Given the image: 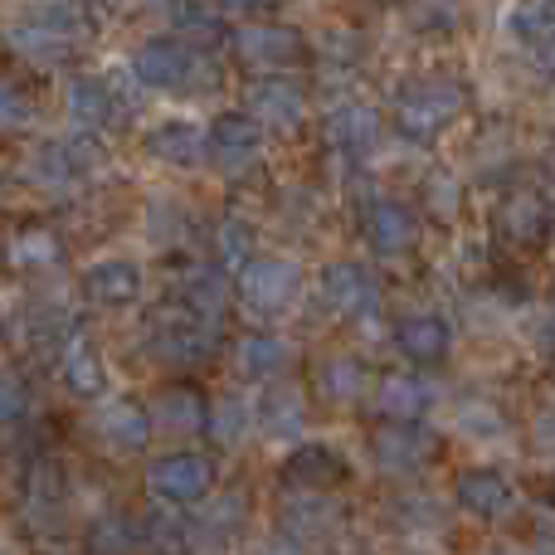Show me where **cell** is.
<instances>
[{
    "label": "cell",
    "mask_w": 555,
    "mask_h": 555,
    "mask_svg": "<svg viewBox=\"0 0 555 555\" xmlns=\"http://www.w3.org/2000/svg\"><path fill=\"white\" fill-rule=\"evenodd\" d=\"M463 107V88L449 78H420V83L404 88L400 98V132L429 142L439 127H449Z\"/></svg>",
    "instance_id": "6da1fadb"
},
{
    "label": "cell",
    "mask_w": 555,
    "mask_h": 555,
    "mask_svg": "<svg viewBox=\"0 0 555 555\" xmlns=\"http://www.w3.org/2000/svg\"><path fill=\"white\" fill-rule=\"evenodd\" d=\"M152 341L162 346L171 361H201V356H210L215 332H210V317L181 302V307H166V312L152 317Z\"/></svg>",
    "instance_id": "7a4b0ae2"
},
{
    "label": "cell",
    "mask_w": 555,
    "mask_h": 555,
    "mask_svg": "<svg viewBox=\"0 0 555 555\" xmlns=\"http://www.w3.org/2000/svg\"><path fill=\"white\" fill-rule=\"evenodd\" d=\"M146 482H152V492L166 502H201L205 492H210V463L195 459V453H171V459L152 463Z\"/></svg>",
    "instance_id": "3957f363"
},
{
    "label": "cell",
    "mask_w": 555,
    "mask_h": 555,
    "mask_svg": "<svg viewBox=\"0 0 555 555\" xmlns=\"http://www.w3.org/2000/svg\"><path fill=\"white\" fill-rule=\"evenodd\" d=\"M240 293H244V302L259 307V312H278V307L293 302L297 269L287 259H259V263H249V269H244Z\"/></svg>",
    "instance_id": "277c9868"
},
{
    "label": "cell",
    "mask_w": 555,
    "mask_h": 555,
    "mask_svg": "<svg viewBox=\"0 0 555 555\" xmlns=\"http://www.w3.org/2000/svg\"><path fill=\"white\" fill-rule=\"evenodd\" d=\"M132 74L152 88H181L185 78L195 74V59L185 44H171V39H152V44L137 49Z\"/></svg>",
    "instance_id": "5b68a950"
},
{
    "label": "cell",
    "mask_w": 555,
    "mask_h": 555,
    "mask_svg": "<svg viewBox=\"0 0 555 555\" xmlns=\"http://www.w3.org/2000/svg\"><path fill=\"white\" fill-rule=\"evenodd\" d=\"M322 302L332 307V312H341V317L371 312L375 307V283L365 278V269H356V263H336V269H326V278H322Z\"/></svg>",
    "instance_id": "8992f818"
},
{
    "label": "cell",
    "mask_w": 555,
    "mask_h": 555,
    "mask_svg": "<svg viewBox=\"0 0 555 555\" xmlns=\"http://www.w3.org/2000/svg\"><path fill=\"white\" fill-rule=\"evenodd\" d=\"M254 117H259L263 127H278V132H293L297 122H302V93H297V83H287V78H263V83H254Z\"/></svg>",
    "instance_id": "52a82bcc"
},
{
    "label": "cell",
    "mask_w": 555,
    "mask_h": 555,
    "mask_svg": "<svg viewBox=\"0 0 555 555\" xmlns=\"http://www.w3.org/2000/svg\"><path fill=\"white\" fill-rule=\"evenodd\" d=\"M240 54L249 59L254 68H287L297 64L302 44H297L293 29H278V25H249L240 35Z\"/></svg>",
    "instance_id": "ba28073f"
},
{
    "label": "cell",
    "mask_w": 555,
    "mask_h": 555,
    "mask_svg": "<svg viewBox=\"0 0 555 555\" xmlns=\"http://www.w3.org/2000/svg\"><path fill=\"white\" fill-rule=\"evenodd\" d=\"M459 502L473 512V517H502L512 507V488L502 473L492 468H473L459 478Z\"/></svg>",
    "instance_id": "9c48e42d"
},
{
    "label": "cell",
    "mask_w": 555,
    "mask_h": 555,
    "mask_svg": "<svg viewBox=\"0 0 555 555\" xmlns=\"http://www.w3.org/2000/svg\"><path fill=\"white\" fill-rule=\"evenodd\" d=\"M365 234H371L375 254H404L414 244V215L404 205H371V220H365Z\"/></svg>",
    "instance_id": "30bf717a"
},
{
    "label": "cell",
    "mask_w": 555,
    "mask_h": 555,
    "mask_svg": "<svg viewBox=\"0 0 555 555\" xmlns=\"http://www.w3.org/2000/svg\"><path fill=\"white\" fill-rule=\"evenodd\" d=\"M98 434H103V439L113 443L117 453H137L146 443V414H142V404L122 400V404H107V410H98Z\"/></svg>",
    "instance_id": "8fae6325"
},
{
    "label": "cell",
    "mask_w": 555,
    "mask_h": 555,
    "mask_svg": "<svg viewBox=\"0 0 555 555\" xmlns=\"http://www.w3.org/2000/svg\"><path fill=\"white\" fill-rule=\"evenodd\" d=\"M83 287L98 297V302H132V297L142 293V273H137V263H127V259H107V263H98V269H88Z\"/></svg>",
    "instance_id": "7c38bea8"
},
{
    "label": "cell",
    "mask_w": 555,
    "mask_h": 555,
    "mask_svg": "<svg viewBox=\"0 0 555 555\" xmlns=\"http://www.w3.org/2000/svg\"><path fill=\"white\" fill-rule=\"evenodd\" d=\"M152 156H162L166 166H201L205 156V137L195 132V122H166L152 132Z\"/></svg>",
    "instance_id": "4fadbf2b"
},
{
    "label": "cell",
    "mask_w": 555,
    "mask_h": 555,
    "mask_svg": "<svg viewBox=\"0 0 555 555\" xmlns=\"http://www.w3.org/2000/svg\"><path fill=\"white\" fill-rule=\"evenodd\" d=\"M498 224H502V234H512L517 244H531V240H541V230H546V205H541L531 191H512L507 201H502Z\"/></svg>",
    "instance_id": "5bb4252c"
},
{
    "label": "cell",
    "mask_w": 555,
    "mask_h": 555,
    "mask_svg": "<svg viewBox=\"0 0 555 555\" xmlns=\"http://www.w3.org/2000/svg\"><path fill=\"white\" fill-rule=\"evenodd\" d=\"M375 459L385 463V468H414V463L424 459V439L410 429V420L400 424H385V429H375Z\"/></svg>",
    "instance_id": "9a60e30c"
},
{
    "label": "cell",
    "mask_w": 555,
    "mask_h": 555,
    "mask_svg": "<svg viewBox=\"0 0 555 555\" xmlns=\"http://www.w3.org/2000/svg\"><path fill=\"white\" fill-rule=\"evenodd\" d=\"M400 351L410 356V361H439V356L449 351V326H443L439 317H410V322L400 326Z\"/></svg>",
    "instance_id": "2e32d148"
},
{
    "label": "cell",
    "mask_w": 555,
    "mask_h": 555,
    "mask_svg": "<svg viewBox=\"0 0 555 555\" xmlns=\"http://www.w3.org/2000/svg\"><path fill=\"white\" fill-rule=\"evenodd\" d=\"M259 137H263V122H249V117H220V122H215V152H220V162L240 166L259 152Z\"/></svg>",
    "instance_id": "e0dca14e"
},
{
    "label": "cell",
    "mask_w": 555,
    "mask_h": 555,
    "mask_svg": "<svg viewBox=\"0 0 555 555\" xmlns=\"http://www.w3.org/2000/svg\"><path fill=\"white\" fill-rule=\"evenodd\" d=\"M68 113L83 127H107L113 122V93H107L98 78H74V88H68Z\"/></svg>",
    "instance_id": "ac0fdd59"
},
{
    "label": "cell",
    "mask_w": 555,
    "mask_h": 555,
    "mask_svg": "<svg viewBox=\"0 0 555 555\" xmlns=\"http://www.w3.org/2000/svg\"><path fill=\"white\" fill-rule=\"evenodd\" d=\"M336 478H341V459L332 449H302L287 463V482L297 488H332Z\"/></svg>",
    "instance_id": "d6986e66"
},
{
    "label": "cell",
    "mask_w": 555,
    "mask_h": 555,
    "mask_svg": "<svg viewBox=\"0 0 555 555\" xmlns=\"http://www.w3.org/2000/svg\"><path fill=\"white\" fill-rule=\"evenodd\" d=\"M64 385L74 395H83V400H93V395L103 390V361H98L83 341H74L64 351Z\"/></svg>",
    "instance_id": "ffe728a7"
},
{
    "label": "cell",
    "mask_w": 555,
    "mask_h": 555,
    "mask_svg": "<svg viewBox=\"0 0 555 555\" xmlns=\"http://www.w3.org/2000/svg\"><path fill=\"white\" fill-rule=\"evenodd\" d=\"M332 142L336 146H351V152H365V146H375V137H380V122H375V113H365V107H341V113L332 117Z\"/></svg>",
    "instance_id": "44dd1931"
},
{
    "label": "cell",
    "mask_w": 555,
    "mask_h": 555,
    "mask_svg": "<svg viewBox=\"0 0 555 555\" xmlns=\"http://www.w3.org/2000/svg\"><path fill=\"white\" fill-rule=\"evenodd\" d=\"M424 404H429V390H424L414 375H390V380L380 385V410L390 414V420H414Z\"/></svg>",
    "instance_id": "7402d4cb"
},
{
    "label": "cell",
    "mask_w": 555,
    "mask_h": 555,
    "mask_svg": "<svg viewBox=\"0 0 555 555\" xmlns=\"http://www.w3.org/2000/svg\"><path fill=\"white\" fill-rule=\"evenodd\" d=\"M10 44L20 49L25 59H35V64H59V59L68 54V39L64 35H54V29H39V25H20V29H10Z\"/></svg>",
    "instance_id": "603a6c76"
},
{
    "label": "cell",
    "mask_w": 555,
    "mask_h": 555,
    "mask_svg": "<svg viewBox=\"0 0 555 555\" xmlns=\"http://www.w3.org/2000/svg\"><path fill=\"white\" fill-rule=\"evenodd\" d=\"M283 527L293 531V537H322V531H332L336 527V507L332 502H322V498H297V507H287L283 512Z\"/></svg>",
    "instance_id": "cb8c5ba5"
},
{
    "label": "cell",
    "mask_w": 555,
    "mask_h": 555,
    "mask_svg": "<svg viewBox=\"0 0 555 555\" xmlns=\"http://www.w3.org/2000/svg\"><path fill=\"white\" fill-rule=\"evenodd\" d=\"M83 176V152L78 146H44L35 156V181H49V185H68Z\"/></svg>",
    "instance_id": "d4e9b609"
},
{
    "label": "cell",
    "mask_w": 555,
    "mask_h": 555,
    "mask_svg": "<svg viewBox=\"0 0 555 555\" xmlns=\"http://www.w3.org/2000/svg\"><path fill=\"white\" fill-rule=\"evenodd\" d=\"M29 25L74 39V35H83V10H78L74 0H35V5H29Z\"/></svg>",
    "instance_id": "484cf974"
},
{
    "label": "cell",
    "mask_w": 555,
    "mask_h": 555,
    "mask_svg": "<svg viewBox=\"0 0 555 555\" xmlns=\"http://www.w3.org/2000/svg\"><path fill=\"white\" fill-rule=\"evenodd\" d=\"M181 302L185 307H195V312H205V317H215L220 312V302H224V283H220V273H210V269H191L181 278Z\"/></svg>",
    "instance_id": "4316f807"
},
{
    "label": "cell",
    "mask_w": 555,
    "mask_h": 555,
    "mask_svg": "<svg viewBox=\"0 0 555 555\" xmlns=\"http://www.w3.org/2000/svg\"><path fill=\"white\" fill-rule=\"evenodd\" d=\"M240 365H244L249 375L283 371V365H287V346L273 341V336H249V341L240 346Z\"/></svg>",
    "instance_id": "83f0119b"
},
{
    "label": "cell",
    "mask_w": 555,
    "mask_h": 555,
    "mask_svg": "<svg viewBox=\"0 0 555 555\" xmlns=\"http://www.w3.org/2000/svg\"><path fill=\"white\" fill-rule=\"evenodd\" d=\"M259 414L273 434H297V424H302V400H297L293 390H269L259 404Z\"/></svg>",
    "instance_id": "f1b7e54d"
},
{
    "label": "cell",
    "mask_w": 555,
    "mask_h": 555,
    "mask_svg": "<svg viewBox=\"0 0 555 555\" xmlns=\"http://www.w3.org/2000/svg\"><path fill=\"white\" fill-rule=\"evenodd\" d=\"M555 29V0H521L512 10V35L521 39H546Z\"/></svg>",
    "instance_id": "f546056e"
},
{
    "label": "cell",
    "mask_w": 555,
    "mask_h": 555,
    "mask_svg": "<svg viewBox=\"0 0 555 555\" xmlns=\"http://www.w3.org/2000/svg\"><path fill=\"white\" fill-rule=\"evenodd\" d=\"M459 0H410V25L414 29H453L459 25Z\"/></svg>",
    "instance_id": "4dcf8cb0"
},
{
    "label": "cell",
    "mask_w": 555,
    "mask_h": 555,
    "mask_svg": "<svg viewBox=\"0 0 555 555\" xmlns=\"http://www.w3.org/2000/svg\"><path fill=\"white\" fill-rule=\"evenodd\" d=\"M162 424L166 429H195V424H201V414H195V395L191 390L162 395Z\"/></svg>",
    "instance_id": "1f68e13d"
},
{
    "label": "cell",
    "mask_w": 555,
    "mask_h": 555,
    "mask_svg": "<svg viewBox=\"0 0 555 555\" xmlns=\"http://www.w3.org/2000/svg\"><path fill=\"white\" fill-rule=\"evenodd\" d=\"M54 254H59L54 234L29 230V234H20V240H15V254H10V259H15V263H49Z\"/></svg>",
    "instance_id": "d6a6232c"
},
{
    "label": "cell",
    "mask_w": 555,
    "mask_h": 555,
    "mask_svg": "<svg viewBox=\"0 0 555 555\" xmlns=\"http://www.w3.org/2000/svg\"><path fill=\"white\" fill-rule=\"evenodd\" d=\"M25 122H29V98L20 93L15 83H5V78H0V132L25 127Z\"/></svg>",
    "instance_id": "836d02e7"
},
{
    "label": "cell",
    "mask_w": 555,
    "mask_h": 555,
    "mask_svg": "<svg viewBox=\"0 0 555 555\" xmlns=\"http://www.w3.org/2000/svg\"><path fill=\"white\" fill-rule=\"evenodd\" d=\"M244 424H249V410H244V400H224L220 414H215V439L234 443L244 434Z\"/></svg>",
    "instance_id": "e575fe53"
},
{
    "label": "cell",
    "mask_w": 555,
    "mask_h": 555,
    "mask_svg": "<svg viewBox=\"0 0 555 555\" xmlns=\"http://www.w3.org/2000/svg\"><path fill=\"white\" fill-rule=\"evenodd\" d=\"M322 380H326V395H336V400H351V395L361 390V371H356L351 361H332Z\"/></svg>",
    "instance_id": "d590c367"
},
{
    "label": "cell",
    "mask_w": 555,
    "mask_h": 555,
    "mask_svg": "<svg viewBox=\"0 0 555 555\" xmlns=\"http://www.w3.org/2000/svg\"><path fill=\"white\" fill-rule=\"evenodd\" d=\"M429 205L439 220H449L453 210H459V181L453 176H439V181H429Z\"/></svg>",
    "instance_id": "8d00e7d4"
},
{
    "label": "cell",
    "mask_w": 555,
    "mask_h": 555,
    "mask_svg": "<svg viewBox=\"0 0 555 555\" xmlns=\"http://www.w3.org/2000/svg\"><path fill=\"white\" fill-rule=\"evenodd\" d=\"M463 429H468V434H482V439H492V434H502V420L488 410V404H468V410H463Z\"/></svg>",
    "instance_id": "74e56055"
},
{
    "label": "cell",
    "mask_w": 555,
    "mask_h": 555,
    "mask_svg": "<svg viewBox=\"0 0 555 555\" xmlns=\"http://www.w3.org/2000/svg\"><path fill=\"white\" fill-rule=\"evenodd\" d=\"M25 410V390H20L15 375H0V420H15Z\"/></svg>",
    "instance_id": "f35d334b"
},
{
    "label": "cell",
    "mask_w": 555,
    "mask_h": 555,
    "mask_svg": "<svg viewBox=\"0 0 555 555\" xmlns=\"http://www.w3.org/2000/svg\"><path fill=\"white\" fill-rule=\"evenodd\" d=\"M531 439H537V449H541V453H555V410L541 414L537 429H531Z\"/></svg>",
    "instance_id": "ab89813d"
},
{
    "label": "cell",
    "mask_w": 555,
    "mask_h": 555,
    "mask_svg": "<svg viewBox=\"0 0 555 555\" xmlns=\"http://www.w3.org/2000/svg\"><path fill=\"white\" fill-rule=\"evenodd\" d=\"M244 244H249V240H244V230H240V224H230V230H224V249H230L224 259H240Z\"/></svg>",
    "instance_id": "60d3db41"
},
{
    "label": "cell",
    "mask_w": 555,
    "mask_h": 555,
    "mask_svg": "<svg viewBox=\"0 0 555 555\" xmlns=\"http://www.w3.org/2000/svg\"><path fill=\"white\" fill-rule=\"evenodd\" d=\"M537 59H541V68H546V74H555V29H551V35H546V39H541Z\"/></svg>",
    "instance_id": "b9f144b4"
},
{
    "label": "cell",
    "mask_w": 555,
    "mask_h": 555,
    "mask_svg": "<svg viewBox=\"0 0 555 555\" xmlns=\"http://www.w3.org/2000/svg\"><path fill=\"white\" fill-rule=\"evenodd\" d=\"M541 346H551V351H555V317L546 322V332H541Z\"/></svg>",
    "instance_id": "7bdbcfd3"
},
{
    "label": "cell",
    "mask_w": 555,
    "mask_h": 555,
    "mask_svg": "<svg viewBox=\"0 0 555 555\" xmlns=\"http://www.w3.org/2000/svg\"><path fill=\"white\" fill-rule=\"evenodd\" d=\"M230 5H259V0H230Z\"/></svg>",
    "instance_id": "ee69618b"
}]
</instances>
